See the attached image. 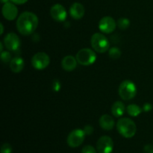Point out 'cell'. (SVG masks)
I'll return each mask as SVG.
<instances>
[{
  "instance_id": "obj_1",
  "label": "cell",
  "mask_w": 153,
  "mask_h": 153,
  "mask_svg": "<svg viewBox=\"0 0 153 153\" xmlns=\"http://www.w3.org/2000/svg\"><path fill=\"white\" fill-rule=\"evenodd\" d=\"M38 25V18L35 13L25 11L21 13L16 21V28L21 34L28 36L34 32Z\"/></svg>"
},
{
  "instance_id": "obj_2",
  "label": "cell",
  "mask_w": 153,
  "mask_h": 153,
  "mask_svg": "<svg viewBox=\"0 0 153 153\" xmlns=\"http://www.w3.org/2000/svg\"><path fill=\"white\" fill-rule=\"evenodd\" d=\"M117 131L123 137L131 138L134 137L137 131V126L132 120L129 118H120L117 123Z\"/></svg>"
},
{
  "instance_id": "obj_3",
  "label": "cell",
  "mask_w": 153,
  "mask_h": 153,
  "mask_svg": "<svg viewBox=\"0 0 153 153\" xmlns=\"http://www.w3.org/2000/svg\"><path fill=\"white\" fill-rule=\"evenodd\" d=\"M91 46L94 51L99 53H105L110 46L108 40L104 34L101 33H95L91 37Z\"/></svg>"
},
{
  "instance_id": "obj_4",
  "label": "cell",
  "mask_w": 153,
  "mask_h": 153,
  "mask_svg": "<svg viewBox=\"0 0 153 153\" xmlns=\"http://www.w3.org/2000/svg\"><path fill=\"white\" fill-rule=\"evenodd\" d=\"M118 92L122 100H130L134 98L137 94V88L133 82L125 80L120 85Z\"/></svg>"
},
{
  "instance_id": "obj_5",
  "label": "cell",
  "mask_w": 153,
  "mask_h": 153,
  "mask_svg": "<svg viewBox=\"0 0 153 153\" xmlns=\"http://www.w3.org/2000/svg\"><path fill=\"white\" fill-rule=\"evenodd\" d=\"M76 58L79 64L83 66H89L95 62L97 60V55L94 50L85 48L78 52Z\"/></svg>"
},
{
  "instance_id": "obj_6",
  "label": "cell",
  "mask_w": 153,
  "mask_h": 153,
  "mask_svg": "<svg viewBox=\"0 0 153 153\" xmlns=\"http://www.w3.org/2000/svg\"><path fill=\"white\" fill-rule=\"evenodd\" d=\"M85 133L84 130L77 128L72 131L67 137V144L72 148H76L82 144L85 138Z\"/></svg>"
},
{
  "instance_id": "obj_7",
  "label": "cell",
  "mask_w": 153,
  "mask_h": 153,
  "mask_svg": "<svg viewBox=\"0 0 153 153\" xmlns=\"http://www.w3.org/2000/svg\"><path fill=\"white\" fill-rule=\"evenodd\" d=\"M50 63L49 56L45 52H37L31 58V64L33 67L37 70L46 69Z\"/></svg>"
},
{
  "instance_id": "obj_8",
  "label": "cell",
  "mask_w": 153,
  "mask_h": 153,
  "mask_svg": "<svg viewBox=\"0 0 153 153\" xmlns=\"http://www.w3.org/2000/svg\"><path fill=\"white\" fill-rule=\"evenodd\" d=\"M97 149L99 153H111L114 149V142L108 136H102L97 143Z\"/></svg>"
},
{
  "instance_id": "obj_9",
  "label": "cell",
  "mask_w": 153,
  "mask_h": 153,
  "mask_svg": "<svg viewBox=\"0 0 153 153\" xmlns=\"http://www.w3.org/2000/svg\"><path fill=\"white\" fill-rule=\"evenodd\" d=\"M117 22L111 16H104L100 19L99 22V28L100 31L105 34L112 33L117 27Z\"/></svg>"
},
{
  "instance_id": "obj_10",
  "label": "cell",
  "mask_w": 153,
  "mask_h": 153,
  "mask_svg": "<svg viewBox=\"0 0 153 153\" xmlns=\"http://www.w3.org/2000/svg\"><path fill=\"white\" fill-rule=\"evenodd\" d=\"M4 44L8 50L14 52L20 46V40L15 33H8L4 37Z\"/></svg>"
},
{
  "instance_id": "obj_11",
  "label": "cell",
  "mask_w": 153,
  "mask_h": 153,
  "mask_svg": "<svg viewBox=\"0 0 153 153\" xmlns=\"http://www.w3.org/2000/svg\"><path fill=\"white\" fill-rule=\"evenodd\" d=\"M2 14L3 16L7 20H13L16 18L18 14V9L14 3L6 2L4 3L2 7Z\"/></svg>"
},
{
  "instance_id": "obj_12",
  "label": "cell",
  "mask_w": 153,
  "mask_h": 153,
  "mask_svg": "<svg viewBox=\"0 0 153 153\" xmlns=\"http://www.w3.org/2000/svg\"><path fill=\"white\" fill-rule=\"evenodd\" d=\"M50 13L52 17L57 22H64L67 16L66 9L63 5L56 4L51 7Z\"/></svg>"
},
{
  "instance_id": "obj_13",
  "label": "cell",
  "mask_w": 153,
  "mask_h": 153,
  "mask_svg": "<svg viewBox=\"0 0 153 153\" xmlns=\"http://www.w3.org/2000/svg\"><path fill=\"white\" fill-rule=\"evenodd\" d=\"M70 13L75 19H80L85 15V7L79 2H75L70 8Z\"/></svg>"
},
{
  "instance_id": "obj_14",
  "label": "cell",
  "mask_w": 153,
  "mask_h": 153,
  "mask_svg": "<svg viewBox=\"0 0 153 153\" xmlns=\"http://www.w3.org/2000/svg\"><path fill=\"white\" fill-rule=\"evenodd\" d=\"M77 60L76 58L72 56V55H67L63 58L62 61H61V66H62L63 69L66 71H73L77 67Z\"/></svg>"
},
{
  "instance_id": "obj_15",
  "label": "cell",
  "mask_w": 153,
  "mask_h": 153,
  "mask_svg": "<svg viewBox=\"0 0 153 153\" xmlns=\"http://www.w3.org/2000/svg\"><path fill=\"white\" fill-rule=\"evenodd\" d=\"M114 124V120L108 114L102 115L100 119V127L105 131H110L113 129Z\"/></svg>"
},
{
  "instance_id": "obj_16",
  "label": "cell",
  "mask_w": 153,
  "mask_h": 153,
  "mask_svg": "<svg viewBox=\"0 0 153 153\" xmlns=\"http://www.w3.org/2000/svg\"><path fill=\"white\" fill-rule=\"evenodd\" d=\"M25 65L23 59L20 57H15L12 58L10 62V69L13 73H19L22 70Z\"/></svg>"
},
{
  "instance_id": "obj_17",
  "label": "cell",
  "mask_w": 153,
  "mask_h": 153,
  "mask_svg": "<svg viewBox=\"0 0 153 153\" xmlns=\"http://www.w3.org/2000/svg\"><path fill=\"white\" fill-rule=\"evenodd\" d=\"M125 105L121 101H117L113 104L111 107V113L116 117H120L125 112Z\"/></svg>"
},
{
  "instance_id": "obj_18",
  "label": "cell",
  "mask_w": 153,
  "mask_h": 153,
  "mask_svg": "<svg viewBox=\"0 0 153 153\" xmlns=\"http://www.w3.org/2000/svg\"><path fill=\"white\" fill-rule=\"evenodd\" d=\"M127 113L131 117H137L140 115L142 112V108L135 104H131L127 107Z\"/></svg>"
},
{
  "instance_id": "obj_19",
  "label": "cell",
  "mask_w": 153,
  "mask_h": 153,
  "mask_svg": "<svg viewBox=\"0 0 153 153\" xmlns=\"http://www.w3.org/2000/svg\"><path fill=\"white\" fill-rule=\"evenodd\" d=\"M117 25L120 29L125 30L129 27L130 21L127 18H120V19H118Z\"/></svg>"
},
{
  "instance_id": "obj_20",
  "label": "cell",
  "mask_w": 153,
  "mask_h": 153,
  "mask_svg": "<svg viewBox=\"0 0 153 153\" xmlns=\"http://www.w3.org/2000/svg\"><path fill=\"white\" fill-rule=\"evenodd\" d=\"M109 56L112 59H118L121 56V51L117 47H112L109 49Z\"/></svg>"
},
{
  "instance_id": "obj_21",
  "label": "cell",
  "mask_w": 153,
  "mask_h": 153,
  "mask_svg": "<svg viewBox=\"0 0 153 153\" xmlns=\"http://www.w3.org/2000/svg\"><path fill=\"white\" fill-rule=\"evenodd\" d=\"M1 60L3 63L4 64H7V63L10 62L11 61V55L9 52H1Z\"/></svg>"
},
{
  "instance_id": "obj_22",
  "label": "cell",
  "mask_w": 153,
  "mask_h": 153,
  "mask_svg": "<svg viewBox=\"0 0 153 153\" xmlns=\"http://www.w3.org/2000/svg\"><path fill=\"white\" fill-rule=\"evenodd\" d=\"M12 152V146L9 143H5L1 146V153H11Z\"/></svg>"
},
{
  "instance_id": "obj_23",
  "label": "cell",
  "mask_w": 153,
  "mask_h": 153,
  "mask_svg": "<svg viewBox=\"0 0 153 153\" xmlns=\"http://www.w3.org/2000/svg\"><path fill=\"white\" fill-rule=\"evenodd\" d=\"M82 153H97L96 149L93 146L91 145H87L84 146L82 149Z\"/></svg>"
},
{
  "instance_id": "obj_24",
  "label": "cell",
  "mask_w": 153,
  "mask_h": 153,
  "mask_svg": "<svg viewBox=\"0 0 153 153\" xmlns=\"http://www.w3.org/2000/svg\"><path fill=\"white\" fill-rule=\"evenodd\" d=\"M83 130L84 131H85V134H87V135H91V134H92L93 132H94V128H93L92 126L90 125L85 126Z\"/></svg>"
},
{
  "instance_id": "obj_25",
  "label": "cell",
  "mask_w": 153,
  "mask_h": 153,
  "mask_svg": "<svg viewBox=\"0 0 153 153\" xmlns=\"http://www.w3.org/2000/svg\"><path fill=\"white\" fill-rule=\"evenodd\" d=\"M152 105L151 104H149V103H146L143 107V110L145 112H149V111L152 110Z\"/></svg>"
},
{
  "instance_id": "obj_26",
  "label": "cell",
  "mask_w": 153,
  "mask_h": 153,
  "mask_svg": "<svg viewBox=\"0 0 153 153\" xmlns=\"http://www.w3.org/2000/svg\"><path fill=\"white\" fill-rule=\"evenodd\" d=\"M10 1L16 4H25V2H27L28 0H10Z\"/></svg>"
},
{
  "instance_id": "obj_27",
  "label": "cell",
  "mask_w": 153,
  "mask_h": 153,
  "mask_svg": "<svg viewBox=\"0 0 153 153\" xmlns=\"http://www.w3.org/2000/svg\"><path fill=\"white\" fill-rule=\"evenodd\" d=\"M60 88H61V85L58 82H54V90L55 91H59Z\"/></svg>"
},
{
  "instance_id": "obj_28",
  "label": "cell",
  "mask_w": 153,
  "mask_h": 153,
  "mask_svg": "<svg viewBox=\"0 0 153 153\" xmlns=\"http://www.w3.org/2000/svg\"><path fill=\"white\" fill-rule=\"evenodd\" d=\"M0 26H1V34H2L3 31H4V27H3L2 23H0Z\"/></svg>"
},
{
  "instance_id": "obj_29",
  "label": "cell",
  "mask_w": 153,
  "mask_h": 153,
  "mask_svg": "<svg viewBox=\"0 0 153 153\" xmlns=\"http://www.w3.org/2000/svg\"><path fill=\"white\" fill-rule=\"evenodd\" d=\"M0 48H1V52H3V45H2V43H0Z\"/></svg>"
},
{
  "instance_id": "obj_30",
  "label": "cell",
  "mask_w": 153,
  "mask_h": 153,
  "mask_svg": "<svg viewBox=\"0 0 153 153\" xmlns=\"http://www.w3.org/2000/svg\"><path fill=\"white\" fill-rule=\"evenodd\" d=\"M9 1H10V0H1V1L2 3H6V2H8Z\"/></svg>"
},
{
  "instance_id": "obj_31",
  "label": "cell",
  "mask_w": 153,
  "mask_h": 153,
  "mask_svg": "<svg viewBox=\"0 0 153 153\" xmlns=\"http://www.w3.org/2000/svg\"><path fill=\"white\" fill-rule=\"evenodd\" d=\"M147 153H153V149H152V150H151V151H149V152H147Z\"/></svg>"
}]
</instances>
